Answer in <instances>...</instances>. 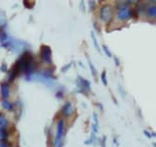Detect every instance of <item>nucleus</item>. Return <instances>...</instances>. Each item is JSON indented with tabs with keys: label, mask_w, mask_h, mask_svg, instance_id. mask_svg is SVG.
<instances>
[{
	"label": "nucleus",
	"mask_w": 156,
	"mask_h": 147,
	"mask_svg": "<svg viewBox=\"0 0 156 147\" xmlns=\"http://www.w3.org/2000/svg\"><path fill=\"white\" fill-rule=\"evenodd\" d=\"M40 56H41V59L44 63H46V64L52 63V51H51V48L49 46L43 45L41 47Z\"/></svg>",
	"instance_id": "nucleus-4"
},
{
	"label": "nucleus",
	"mask_w": 156,
	"mask_h": 147,
	"mask_svg": "<svg viewBox=\"0 0 156 147\" xmlns=\"http://www.w3.org/2000/svg\"><path fill=\"white\" fill-rule=\"evenodd\" d=\"M114 16L113 7L109 4H105L101 7L100 10V18L104 23H110Z\"/></svg>",
	"instance_id": "nucleus-2"
},
{
	"label": "nucleus",
	"mask_w": 156,
	"mask_h": 147,
	"mask_svg": "<svg viewBox=\"0 0 156 147\" xmlns=\"http://www.w3.org/2000/svg\"><path fill=\"white\" fill-rule=\"evenodd\" d=\"M2 107L7 111H12L14 109V105L10 101H8L7 99H4L2 101Z\"/></svg>",
	"instance_id": "nucleus-8"
},
{
	"label": "nucleus",
	"mask_w": 156,
	"mask_h": 147,
	"mask_svg": "<svg viewBox=\"0 0 156 147\" xmlns=\"http://www.w3.org/2000/svg\"><path fill=\"white\" fill-rule=\"evenodd\" d=\"M1 95L4 99H7L10 96V88L7 83H2L1 85Z\"/></svg>",
	"instance_id": "nucleus-6"
},
{
	"label": "nucleus",
	"mask_w": 156,
	"mask_h": 147,
	"mask_svg": "<svg viewBox=\"0 0 156 147\" xmlns=\"http://www.w3.org/2000/svg\"><path fill=\"white\" fill-rule=\"evenodd\" d=\"M114 59H115V63H116V65H117V66H119V61L117 60V58H114Z\"/></svg>",
	"instance_id": "nucleus-17"
},
{
	"label": "nucleus",
	"mask_w": 156,
	"mask_h": 147,
	"mask_svg": "<svg viewBox=\"0 0 156 147\" xmlns=\"http://www.w3.org/2000/svg\"><path fill=\"white\" fill-rule=\"evenodd\" d=\"M102 48H104V51H105V53L106 54V56H107V57H111V56H112L111 52L109 51V49L107 48L106 45H102Z\"/></svg>",
	"instance_id": "nucleus-13"
},
{
	"label": "nucleus",
	"mask_w": 156,
	"mask_h": 147,
	"mask_svg": "<svg viewBox=\"0 0 156 147\" xmlns=\"http://www.w3.org/2000/svg\"><path fill=\"white\" fill-rule=\"evenodd\" d=\"M8 126V120L2 113H0V129H5Z\"/></svg>",
	"instance_id": "nucleus-9"
},
{
	"label": "nucleus",
	"mask_w": 156,
	"mask_h": 147,
	"mask_svg": "<svg viewBox=\"0 0 156 147\" xmlns=\"http://www.w3.org/2000/svg\"><path fill=\"white\" fill-rule=\"evenodd\" d=\"M89 65H90V69H91V71H92V74H93V76L94 77H96V75H97V72H96V69L94 68V66H93V64H92V62L89 60Z\"/></svg>",
	"instance_id": "nucleus-14"
},
{
	"label": "nucleus",
	"mask_w": 156,
	"mask_h": 147,
	"mask_svg": "<svg viewBox=\"0 0 156 147\" xmlns=\"http://www.w3.org/2000/svg\"><path fill=\"white\" fill-rule=\"evenodd\" d=\"M144 134L147 137V138H151V137H152V134H150L149 131H147V130H144Z\"/></svg>",
	"instance_id": "nucleus-15"
},
{
	"label": "nucleus",
	"mask_w": 156,
	"mask_h": 147,
	"mask_svg": "<svg viewBox=\"0 0 156 147\" xmlns=\"http://www.w3.org/2000/svg\"><path fill=\"white\" fill-rule=\"evenodd\" d=\"M62 114L65 115V116H70L72 114V112H73V108H72V105H71V103L70 102H66L65 106L62 107Z\"/></svg>",
	"instance_id": "nucleus-5"
},
{
	"label": "nucleus",
	"mask_w": 156,
	"mask_h": 147,
	"mask_svg": "<svg viewBox=\"0 0 156 147\" xmlns=\"http://www.w3.org/2000/svg\"><path fill=\"white\" fill-rule=\"evenodd\" d=\"M130 1H124L123 4H118V9H117L116 16L119 21H128L133 17V10H132L128 4Z\"/></svg>",
	"instance_id": "nucleus-1"
},
{
	"label": "nucleus",
	"mask_w": 156,
	"mask_h": 147,
	"mask_svg": "<svg viewBox=\"0 0 156 147\" xmlns=\"http://www.w3.org/2000/svg\"><path fill=\"white\" fill-rule=\"evenodd\" d=\"M101 78L102 83H104V85H107V80H106V73H105V71H104V72L101 73Z\"/></svg>",
	"instance_id": "nucleus-12"
},
{
	"label": "nucleus",
	"mask_w": 156,
	"mask_h": 147,
	"mask_svg": "<svg viewBox=\"0 0 156 147\" xmlns=\"http://www.w3.org/2000/svg\"><path fill=\"white\" fill-rule=\"evenodd\" d=\"M91 37L93 39V42H94V46L96 47V49H97L98 51H100V47H99V44H98V40H97V38H96V36H95L94 32H91Z\"/></svg>",
	"instance_id": "nucleus-11"
},
{
	"label": "nucleus",
	"mask_w": 156,
	"mask_h": 147,
	"mask_svg": "<svg viewBox=\"0 0 156 147\" xmlns=\"http://www.w3.org/2000/svg\"><path fill=\"white\" fill-rule=\"evenodd\" d=\"M146 15L149 18H154L156 19V5H151L147 9H146Z\"/></svg>",
	"instance_id": "nucleus-7"
},
{
	"label": "nucleus",
	"mask_w": 156,
	"mask_h": 147,
	"mask_svg": "<svg viewBox=\"0 0 156 147\" xmlns=\"http://www.w3.org/2000/svg\"><path fill=\"white\" fill-rule=\"evenodd\" d=\"M7 131L5 129H0V140L4 141L5 139L7 138Z\"/></svg>",
	"instance_id": "nucleus-10"
},
{
	"label": "nucleus",
	"mask_w": 156,
	"mask_h": 147,
	"mask_svg": "<svg viewBox=\"0 0 156 147\" xmlns=\"http://www.w3.org/2000/svg\"><path fill=\"white\" fill-rule=\"evenodd\" d=\"M63 132H65V121L60 120L58 123V126H57V132H56V136H55V142H54L55 147H60L61 141L63 136Z\"/></svg>",
	"instance_id": "nucleus-3"
},
{
	"label": "nucleus",
	"mask_w": 156,
	"mask_h": 147,
	"mask_svg": "<svg viewBox=\"0 0 156 147\" xmlns=\"http://www.w3.org/2000/svg\"><path fill=\"white\" fill-rule=\"evenodd\" d=\"M0 147H8V144L5 141H0Z\"/></svg>",
	"instance_id": "nucleus-16"
}]
</instances>
